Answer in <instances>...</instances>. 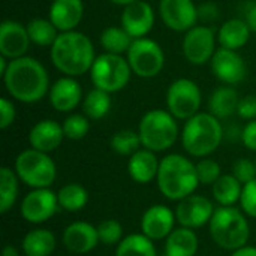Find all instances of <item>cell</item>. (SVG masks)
I'll list each match as a JSON object with an SVG mask.
<instances>
[{
  "instance_id": "31",
  "label": "cell",
  "mask_w": 256,
  "mask_h": 256,
  "mask_svg": "<svg viewBox=\"0 0 256 256\" xmlns=\"http://www.w3.org/2000/svg\"><path fill=\"white\" fill-rule=\"evenodd\" d=\"M27 32L32 44L38 46H52L56 39L58 38V28L50 21V18H33L27 24Z\"/></svg>"
},
{
  "instance_id": "23",
  "label": "cell",
  "mask_w": 256,
  "mask_h": 256,
  "mask_svg": "<svg viewBox=\"0 0 256 256\" xmlns=\"http://www.w3.org/2000/svg\"><path fill=\"white\" fill-rule=\"evenodd\" d=\"M160 160L158 159L156 153L147 148H140L132 156H129L128 162V174L129 177L140 184L152 183L159 172Z\"/></svg>"
},
{
  "instance_id": "2",
  "label": "cell",
  "mask_w": 256,
  "mask_h": 256,
  "mask_svg": "<svg viewBox=\"0 0 256 256\" xmlns=\"http://www.w3.org/2000/svg\"><path fill=\"white\" fill-rule=\"evenodd\" d=\"M50 56L56 69L74 78L90 72L96 58L92 39L78 30L62 32L50 48Z\"/></svg>"
},
{
  "instance_id": "38",
  "label": "cell",
  "mask_w": 256,
  "mask_h": 256,
  "mask_svg": "<svg viewBox=\"0 0 256 256\" xmlns=\"http://www.w3.org/2000/svg\"><path fill=\"white\" fill-rule=\"evenodd\" d=\"M196 172H198V178H200L201 184L213 186L218 182V178L222 176V168L216 160L202 158L196 164Z\"/></svg>"
},
{
  "instance_id": "20",
  "label": "cell",
  "mask_w": 256,
  "mask_h": 256,
  "mask_svg": "<svg viewBox=\"0 0 256 256\" xmlns=\"http://www.w3.org/2000/svg\"><path fill=\"white\" fill-rule=\"evenodd\" d=\"M99 234L98 228L93 226L88 222H74L66 226L63 231V244L64 248L75 254V255H84L96 249L99 244Z\"/></svg>"
},
{
  "instance_id": "10",
  "label": "cell",
  "mask_w": 256,
  "mask_h": 256,
  "mask_svg": "<svg viewBox=\"0 0 256 256\" xmlns=\"http://www.w3.org/2000/svg\"><path fill=\"white\" fill-rule=\"evenodd\" d=\"M166 110L177 120H189L200 112L202 104V93L200 86L189 78H178L172 81L166 90Z\"/></svg>"
},
{
  "instance_id": "9",
  "label": "cell",
  "mask_w": 256,
  "mask_h": 256,
  "mask_svg": "<svg viewBox=\"0 0 256 256\" xmlns=\"http://www.w3.org/2000/svg\"><path fill=\"white\" fill-rule=\"evenodd\" d=\"M126 58L134 75L140 78H154L165 66V52L162 46L150 38L134 39Z\"/></svg>"
},
{
  "instance_id": "43",
  "label": "cell",
  "mask_w": 256,
  "mask_h": 256,
  "mask_svg": "<svg viewBox=\"0 0 256 256\" xmlns=\"http://www.w3.org/2000/svg\"><path fill=\"white\" fill-rule=\"evenodd\" d=\"M219 15H220L219 6L213 2H206L198 6V20L202 21L204 24L216 21L219 18Z\"/></svg>"
},
{
  "instance_id": "18",
  "label": "cell",
  "mask_w": 256,
  "mask_h": 256,
  "mask_svg": "<svg viewBox=\"0 0 256 256\" xmlns=\"http://www.w3.org/2000/svg\"><path fill=\"white\" fill-rule=\"evenodd\" d=\"M177 218L172 210L164 204L148 207L141 218V232L150 240H164L174 231Z\"/></svg>"
},
{
  "instance_id": "44",
  "label": "cell",
  "mask_w": 256,
  "mask_h": 256,
  "mask_svg": "<svg viewBox=\"0 0 256 256\" xmlns=\"http://www.w3.org/2000/svg\"><path fill=\"white\" fill-rule=\"evenodd\" d=\"M240 140L248 150H252L256 153V118L246 123V126L242 129Z\"/></svg>"
},
{
  "instance_id": "13",
  "label": "cell",
  "mask_w": 256,
  "mask_h": 256,
  "mask_svg": "<svg viewBox=\"0 0 256 256\" xmlns=\"http://www.w3.org/2000/svg\"><path fill=\"white\" fill-rule=\"evenodd\" d=\"M159 15L168 28L178 33H186L200 21L198 6L194 0H160Z\"/></svg>"
},
{
  "instance_id": "26",
  "label": "cell",
  "mask_w": 256,
  "mask_h": 256,
  "mask_svg": "<svg viewBox=\"0 0 256 256\" xmlns=\"http://www.w3.org/2000/svg\"><path fill=\"white\" fill-rule=\"evenodd\" d=\"M240 96L232 86L218 87L208 99V112H212L219 120L228 118L237 114Z\"/></svg>"
},
{
  "instance_id": "5",
  "label": "cell",
  "mask_w": 256,
  "mask_h": 256,
  "mask_svg": "<svg viewBox=\"0 0 256 256\" xmlns=\"http://www.w3.org/2000/svg\"><path fill=\"white\" fill-rule=\"evenodd\" d=\"M208 231L220 249L231 252L248 246L250 238V226L244 212H240L234 206L218 207L208 224Z\"/></svg>"
},
{
  "instance_id": "16",
  "label": "cell",
  "mask_w": 256,
  "mask_h": 256,
  "mask_svg": "<svg viewBox=\"0 0 256 256\" xmlns=\"http://www.w3.org/2000/svg\"><path fill=\"white\" fill-rule=\"evenodd\" d=\"M32 40L27 27L15 20H4L0 24V56L14 60L24 57Z\"/></svg>"
},
{
  "instance_id": "1",
  "label": "cell",
  "mask_w": 256,
  "mask_h": 256,
  "mask_svg": "<svg viewBox=\"0 0 256 256\" xmlns=\"http://www.w3.org/2000/svg\"><path fill=\"white\" fill-rule=\"evenodd\" d=\"M6 92L12 99L22 104H36L50 93V75L45 66L28 56L9 62L2 76Z\"/></svg>"
},
{
  "instance_id": "41",
  "label": "cell",
  "mask_w": 256,
  "mask_h": 256,
  "mask_svg": "<svg viewBox=\"0 0 256 256\" xmlns=\"http://www.w3.org/2000/svg\"><path fill=\"white\" fill-rule=\"evenodd\" d=\"M16 117V110L12 100H9L8 98H2L0 99V129L6 130Z\"/></svg>"
},
{
  "instance_id": "30",
  "label": "cell",
  "mask_w": 256,
  "mask_h": 256,
  "mask_svg": "<svg viewBox=\"0 0 256 256\" xmlns=\"http://www.w3.org/2000/svg\"><path fill=\"white\" fill-rule=\"evenodd\" d=\"M111 93L93 87L82 99V114L90 120H102L111 110Z\"/></svg>"
},
{
  "instance_id": "36",
  "label": "cell",
  "mask_w": 256,
  "mask_h": 256,
  "mask_svg": "<svg viewBox=\"0 0 256 256\" xmlns=\"http://www.w3.org/2000/svg\"><path fill=\"white\" fill-rule=\"evenodd\" d=\"M64 138L72 141H80L87 136L90 130V118L86 114H69L63 123Z\"/></svg>"
},
{
  "instance_id": "35",
  "label": "cell",
  "mask_w": 256,
  "mask_h": 256,
  "mask_svg": "<svg viewBox=\"0 0 256 256\" xmlns=\"http://www.w3.org/2000/svg\"><path fill=\"white\" fill-rule=\"evenodd\" d=\"M110 144L114 153L120 156H132L135 152H138L142 147L138 130H132V129H123L116 132L111 136Z\"/></svg>"
},
{
  "instance_id": "14",
  "label": "cell",
  "mask_w": 256,
  "mask_h": 256,
  "mask_svg": "<svg viewBox=\"0 0 256 256\" xmlns=\"http://www.w3.org/2000/svg\"><path fill=\"white\" fill-rule=\"evenodd\" d=\"M212 72L213 75L226 86H236L246 78L248 66L244 58L236 50L228 48H218L212 62Z\"/></svg>"
},
{
  "instance_id": "32",
  "label": "cell",
  "mask_w": 256,
  "mask_h": 256,
  "mask_svg": "<svg viewBox=\"0 0 256 256\" xmlns=\"http://www.w3.org/2000/svg\"><path fill=\"white\" fill-rule=\"evenodd\" d=\"M57 198L60 208L69 213H76L87 206L88 192L80 183H68L57 192Z\"/></svg>"
},
{
  "instance_id": "21",
  "label": "cell",
  "mask_w": 256,
  "mask_h": 256,
  "mask_svg": "<svg viewBox=\"0 0 256 256\" xmlns=\"http://www.w3.org/2000/svg\"><path fill=\"white\" fill-rule=\"evenodd\" d=\"M64 140L63 126L51 118H44L33 124L28 132L30 147L44 153H51L57 150Z\"/></svg>"
},
{
  "instance_id": "27",
  "label": "cell",
  "mask_w": 256,
  "mask_h": 256,
  "mask_svg": "<svg viewBox=\"0 0 256 256\" xmlns=\"http://www.w3.org/2000/svg\"><path fill=\"white\" fill-rule=\"evenodd\" d=\"M56 244V236L50 230L36 228L24 236L21 242V249L24 256H50L54 252Z\"/></svg>"
},
{
  "instance_id": "47",
  "label": "cell",
  "mask_w": 256,
  "mask_h": 256,
  "mask_svg": "<svg viewBox=\"0 0 256 256\" xmlns=\"http://www.w3.org/2000/svg\"><path fill=\"white\" fill-rule=\"evenodd\" d=\"M3 256H20V254L14 246H6L3 249Z\"/></svg>"
},
{
  "instance_id": "19",
  "label": "cell",
  "mask_w": 256,
  "mask_h": 256,
  "mask_svg": "<svg viewBox=\"0 0 256 256\" xmlns=\"http://www.w3.org/2000/svg\"><path fill=\"white\" fill-rule=\"evenodd\" d=\"M51 106L58 112H72L82 104V87L74 76H62L56 80L48 93Z\"/></svg>"
},
{
  "instance_id": "29",
  "label": "cell",
  "mask_w": 256,
  "mask_h": 256,
  "mask_svg": "<svg viewBox=\"0 0 256 256\" xmlns=\"http://www.w3.org/2000/svg\"><path fill=\"white\" fill-rule=\"evenodd\" d=\"M99 42L105 52L123 56L129 51V48L134 42V38L122 26L120 27L110 26L102 30V33L99 36Z\"/></svg>"
},
{
  "instance_id": "28",
  "label": "cell",
  "mask_w": 256,
  "mask_h": 256,
  "mask_svg": "<svg viewBox=\"0 0 256 256\" xmlns=\"http://www.w3.org/2000/svg\"><path fill=\"white\" fill-rule=\"evenodd\" d=\"M243 184L234 177V174H222L212 186L214 201L222 207H231L242 198Z\"/></svg>"
},
{
  "instance_id": "8",
  "label": "cell",
  "mask_w": 256,
  "mask_h": 256,
  "mask_svg": "<svg viewBox=\"0 0 256 256\" xmlns=\"http://www.w3.org/2000/svg\"><path fill=\"white\" fill-rule=\"evenodd\" d=\"M88 74L92 84L96 88H100L112 94L123 90L129 84L134 72L126 57L104 52L96 56Z\"/></svg>"
},
{
  "instance_id": "42",
  "label": "cell",
  "mask_w": 256,
  "mask_h": 256,
  "mask_svg": "<svg viewBox=\"0 0 256 256\" xmlns=\"http://www.w3.org/2000/svg\"><path fill=\"white\" fill-rule=\"evenodd\" d=\"M237 114L240 116V118L243 120H255L256 118V94H248L240 98L238 102V108H237Z\"/></svg>"
},
{
  "instance_id": "12",
  "label": "cell",
  "mask_w": 256,
  "mask_h": 256,
  "mask_svg": "<svg viewBox=\"0 0 256 256\" xmlns=\"http://www.w3.org/2000/svg\"><path fill=\"white\" fill-rule=\"evenodd\" d=\"M58 198L50 188L32 189L22 200L20 213L24 220L33 225H40L50 220L58 208Z\"/></svg>"
},
{
  "instance_id": "17",
  "label": "cell",
  "mask_w": 256,
  "mask_h": 256,
  "mask_svg": "<svg viewBox=\"0 0 256 256\" xmlns=\"http://www.w3.org/2000/svg\"><path fill=\"white\" fill-rule=\"evenodd\" d=\"M120 24L134 39L146 38L154 26V10L150 3L138 0L123 8Z\"/></svg>"
},
{
  "instance_id": "24",
  "label": "cell",
  "mask_w": 256,
  "mask_h": 256,
  "mask_svg": "<svg viewBox=\"0 0 256 256\" xmlns=\"http://www.w3.org/2000/svg\"><path fill=\"white\" fill-rule=\"evenodd\" d=\"M250 34H252V30L249 24L246 22V20L231 18L225 21L218 30V42L222 48L238 51L249 42Z\"/></svg>"
},
{
  "instance_id": "39",
  "label": "cell",
  "mask_w": 256,
  "mask_h": 256,
  "mask_svg": "<svg viewBox=\"0 0 256 256\" xmlns=\"http://www.w3.org/2000/svg\"><path fill=\"white\" fill-rule=\"evenodd\" d=\"M232 174L234 177L242 183L246 184L256 178V162H252L248 158L237 159L232 165Z\"/></svg>"
},
{
  "instance_id": "45",
  "label": "cell",
  "mask_w": 256,
  "mask_h": 256,
  "mask_svg": "<svg viewBox=\"0 0 256 256\" xmlns=\"http://www.w3.org/2000/svg\"><path fill=\"white\" fill-rule=\"evenodd\" d=\"M246 22L249 24V27H250V30H252V33H256V3L248 10V14H246Z\"/></svg>"
},
{
  "instance_id": "15",
  "label": "cell",
  "mask_w": 256,
  "mask_h": 256,
  "mask_svg": "<svg viewBox=\"0 0 256 256\" xmlns=\"http://www.w3.org/2000/svg\"><path fill=\"white\" fill-rule=\"evenodd\" d=\"M214 210L216 208L208 198L194 194L178 202L176 208V218L182 226L196 230L210 224Z\"/></svg>"
},
{
  "instance_id": "48",
  "label": "cell",
  "mask_w": 256,
  "mask_h": 256,
  "mask_svg": "<svg viewBox=\"0 0 256 256\" xmlns=\"http://www.w3.org/2000/svg\"><path fill=\"white\" fill-rule=\"evenodd\" d=\"M108 2H111L112 4L126 8V6H129V4H132V3H135V2H138V0H108Z\"/></svg>"
},
{
  "instance_id": "33",
  "label": "cell",
  "mask_w": 256,
  "mask_h": 256,
  "mask_svg": "<svg viewBox=\"0 0 256 256\" xmlns=\"http://www.w3.org/2000/svg\"><path fill=\"white\" fill-rule=\"evenodd\" d=\"M15 170L8 166L0 168V213H8L16 202L20 186Z\"/></svg>"
},
{
  "instance_id": "37",
  "label": "cell",
  "mask_w": 256,
  "mask_h": 256,
  "mask_svg": "<svg viewBox=\"0 0 256 256\" xmlns=\"http://www.w3.org/2000/svg\"><path fill=\"white\" fill-rule=\"evenodd\" d=\"M98 234H99V242L108 246L118 244L123 240V228L120 222L116 219H108L104 220L98 225Z\"/></svg>"
},
{
  "instance_id": "46",
  "label": "cell",
  "mask_w": 256,
  "mask_h": 256,
  "mask_svg": "<svg viewBox=\"0 0 256 256\" xmlns=\"http://www.w3.org/2000/svg\"><path fill=\"white\" fill-rule=\"evenodd\" d=\"M231 256H256V248L255 246H243L234 250Z\"/></svg>"
},
{
  "instance_id": "11",
  "label": "cell",
  "mask_w": 256,
  "mask_h": 256,
  "mask_svg": "<svg viewBox=\"0 0 256 256\" xmlns=\"http://www.w3.org/2000/svg\"><path fill=\"white\" fill-rule=\"evenodd\" d=\"M216 33L207 24H196L184 33L183 54L190 64L202 66L210 63L216 52Z\"/></svg>"
},
{
  "instance_id": "40",
  "label": "cell",
  "mask_w": 256,
  "mask_h": 256,
  "mask_svg": "<svg viewBox=\"0 0 256 256\" xmlns=\"http://www.w3.org/2000/svg\"><path fill=\"white\" fill-rule=\"evenodd\" d=\"M240 206H242V210L244 212V214L256 219V178L243 184Z\"/></svg>"
},
{
  "instance_id": "4",
  "label": "cell",
  "mask_w": 256,
  "mask_h": 256,
  "mask_svg": "<svg viewBox=\"0 0 256 256\" xmlns=\"http://www.w3.org/2000/svg\"><path fill=\"white\" fill-rule=\"evenodd\" d=\"M225 129L212 112H198L184 122L180 138L183 148L194 158H207L222 144Z\"/></svg>"
},
{
  "instance_id": "3",
  "label": "cell",
  "mask_w": 256,
  "mask_h": 256,
  "mask_svg": "<svg viewBox=\"0 0 256 256\" xmlns=\"http://www.w3.org/2000/svg\"><path fill=\"white\" fill-rule=\"evenodd\" d=\"M156 182L160 194L171 201H182L194 195L201 184L196 165L178 153H171L160 160Z\"/></svg>"
},
{
  "instance_id": "25",
  "label": "cell",
  "mask_w": 256,
  "mask_h": 256,
  "mask_svg": "<svg viewBox=\"0 0 256 256\" xmlns=\"http://www.w3.org/2000/svg\"><path fill=\"white\" fill-rule=\"evenodd\" d=\"M165 240V256H195L198 252L200 242L190 228L180 226Z\"/></svg>"
},
{
  "instance_id": "6",
  "label": "cell",
  "mask_w": 256,
  "mask_h": 256,
  "mask_svg": "<svg viewBox=\"0 0 256 256\" xmlns=\"http://www.w3.org/2000/svg\"><path fill=\"white\" fill-rule=\"evenodd\" d=\"M142 147L154 153L171 148L180 135L178 120L168 110L147 111L138 124Z\"/></svg>"
},
{
  "instance_id": "49",
  "label": "cell",
  "mask_w": 256,
  "mask_h": 256,
  "mask_svg": "<svg viewBox=\"0 0 256 256\" xmlns=\"http://www.w3.org/2000/svg\"><path fill=\"white\" fill-rule=\"evenodd\" d=\"M255 162H256V160H255Z\"/></svg>"
},
{
  "instance_id": "7",
  "label": "cell",
  "mask_w": 256,
  "mask_h": 256,
  "mask_svg": "<svg viewBox=\"0 0 256 256\" xmlns=\"http://www.w3.org/2000/svg\"><path fill=\"white\" fill-rule=\"evenodd\" d=\"M14 170L18 178L30 189L50 188L57 177V166L50 153H44L32 147L22 150L16 156Z\"/></svg>"
},
{
  "instance_id": "22",
  "label": "cell",
  "mask_w": 256,
  "mask_h": 256,
  "mask_svg": "<svg viewBox=\"0 0 256 256\" xmlns=\"http://www.w3.org/2000/svg\"><path fill=\"white\" fill-rule=\"evenodd\" d=\"M50 21L58 28V32L76 30L84 18L82 0H52L48 10Z\"/></svg>"
},
{
  "instance_id": "34",
  "label": "cell",
  "mask_w": 256,
  "mask_h": 256,
  "mask_svg": "<svg viewBox=\"0 0 256 256\" xmlns=\"http://www.w3.org/2000/svg\"><path fill=\"white\" fill-rule=\"evenodd\" d=\"M116 256H158L153 240L141 234L124 237L116 249Z\"/></svg>"
}]
</instances>
